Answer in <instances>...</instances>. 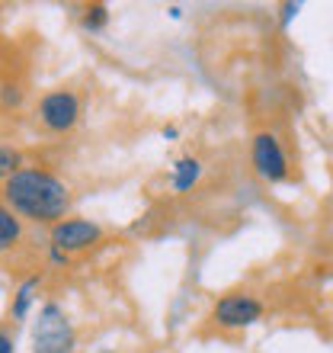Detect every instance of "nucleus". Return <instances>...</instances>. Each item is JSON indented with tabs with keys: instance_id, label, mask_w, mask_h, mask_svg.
<instances>
[{
	"instance_id": "obj_1",
	"label": "nucleus",
	"mask_w": 333,
	"mask_h": 353,
	"mask_svg": "<svg viewBox=\"0 0 333 353\" xmlns=\"http://www.w3.org/2000/svg\"><path fill=\"white\" fill-rule=\"evenodd\" d=\"M3 203L19 219L52 228L71 212V186L45 168H23L3 183Z\"/></svg>"
},
{
	"instance_id": "obj_17",
	"label": "nucleus",
	"mask_w": 333,
	"mask_h": 353,
	"mask_svg": "<svg viewBox=\"0 0 333 353\" xmlns=\"http://www.w3.org/2000/svg\"><path fill=\"white\" fill-rule=\"evenodd\" d=\"M166 13H170V19H180V17H183V10H180V7H170Z\"/></svg>"
},
{
	"instance_id": "obj_7",
	"label": "nucleus",
	"mask_w": 333,
	"mask_h": 353,
	"mask_svg": "<svg viewBox=\"0 0 333 353\" xmlns=\"http://www.w3.org/2000/svg\"><path fill=\"white\" fill-rule=\"evenodd\" d=\"M202 161L193 158V154H183V158L173 161V168H170V190L173 193H189L199 180H202Z\"/></svg>"
},
{
	"instance_id": "obj_13",
	"label": "nucleus",
	"mask_w": 333,
	"mask_h": 353,
	"mask_svg": "<svg viewBox=\"0 0 333 353\" xmlns=\"http://www.w3.org/2000/svg\"><path fill=\"white\" fill-rule=\"evenodd\" d=\"M48 263H52V267H67V263H71V254L58 251V248H52V244H48Z\"/></svg>"
},
{
	"instance_id": "obj_14",
	"label": "nucleus",
	"mask_w": 333,
	"mask_h": 353,
	"mask_svg": "<svg viewBox=\"0 0 333 353\" xmlns=\"http://www.w3.org/2000/svg\"><path fill=\"white\" fill-rule=\"evenodd\" d=\"M298 10H301V3H282V10H279V13H282V17H279V23H282V29H288V23L295 19V13H298Z\"/></svg>"
},
{
	"instance_id": "obj_5",
	"label": "nucleus",
	"mask_w": 333,
	"mask_h": 353,
	"mask_svg": "<svg viewBox=\"0 0 333 353\" xmlns=\"http://www.w3.org/2000/svg\"><path fill=\"white\" fill-rule=\"evenodd\" d=\"M263 315H266V305L250 292H228L212 308V321L224 331H241V327L257 325L263 321Z\"/></svg>"
},
{
	"instance_id": "obj_6",
	"label": "nucleus",
	"mask_w": 333,
	"mask_h": 353,
	"mask_svg": "<svg viewBox=\"0 0 333 353\" xmlns=\"http://www.w3.org/2000/svg\"><path fill=\"white\" fill-rule=\"evenodd\" d=\"M100 238H103L100 225L90 222V219H77V215H67V219H61L58 225L48 228V244L65 254L87 251L93 244H100Z\"/></svg>"
},
{
	"instance_id": "obj_16",
	"label": "nucleus",
	"mask_w": 333,
	"mask_h": 353,
	"mask_svg": "<svg viewBox=\"0 0 333 353\" xmlns=\"http://www.w3.org/2000/svg\"><path fill=\"white\" fill-rule=\"evenodd\" d=\"M160 135H164V139H176V135H180V129H176V125H164V129H160Z\"/></svg>"
},
{
	"instance_id": "obj_2",
	"label": "nucleus",
	"mask_w": 333,
	"mask_h": 353,
	"mask_svg": "<svg viewBox=\"0 0 333 353\" xmlns=\"http://www.w3.org/2000/svg\"><path fill=\"white\" fill-rule=\"evenodd\" d=\"M77 334L67 312L58 302H45L32 325V353H74Z\"/></svg>"
},
{
	"instance_id": "obj_15",
	"label": "nucleus",
	"mask_w": 333,
	"mask_h": 353,
	"mask_svg": "<svg viewBox=\"0 0 333 353\" xmlns=\"http://www.w3.org/2000/svg\"><path fill=\"white\" fill-rule=\"evenodd\" d=\"M0 353H17V341L7 327H0Z\"/></svg>"
},
{
	"instance_id": "obj_4",
	"label": "nucleus",
	"mask_w": 333,
	"mask_h": 353,
	"mask_svg": "<svg viewBox=\"0 0 333 353\" xmlns=\"http://www.w3.org/2000/svg\"><path fill=\"white\" fill-rule=\"evenodd\" d=\"M36 119L42 122L48 132L65 135V132H71L77 122H80V97H77L74 90H65V87L48 90L36 106Z\"/></svg>"
},
{
	"instance_id": "obj_9",
	"label": "nucleus",
	"mask_w": 333,
	"mask_h": 353,
	"mask_svg": "<svg viewBox=\"0 0 333 353\" xmlns=\"http://www.w3.org/2000/svg\"><path fill=\"white\" fill-rule=\"evenodd\" d=\"M39 286H42V276H39V273L19 283V289L13 292V302H10V318H13V321H23V318L29 315V308L36 302Z\"/></svg>"
},
{
	"instance_id": "obj_12",
	"label": "nucleus",
	"mask_w": 333,
	"mask_h": 353,
	"mask_svg": "<svg viewBox=\"0 0 333 353\" xmlns=\"http://www.w3.org/2000/svg\"><path fill=\"white\" fill-rule=\"evenodd\" d=\"M0 103H3L7 110H17L19 103H23V87L19 84H3L0 87Z\"/></svg>"
},
{
	"instance_id": "obj_8",
	"label": "nucleus",
	"mask_w": 333,
	"mask_h": 353,
	"mask_svg": "<svg viewBox=\"0 0 333 353\" xmlns=\"http://www.w3.org/2000/svg\"><path fill=\"white\" fill-rule=\"evenodd\" d=\"M23 241V219L7 203H0V254L13 251Z\"/></svg>"
},
{
	"instance_id": "obj_10",
	"label": "nucleus",
	"mask_w": 333,
	"mask_h": 353,
	"mask_svg": "<svg viewBox=\"0 0 333 353\" xmlns=\"http://www.w3.org/2000/svg\"><path fill=\"white\" fill-rule=\"evenodd\" d=\"M23 168H26V164H23V151L0 141V183H7L10 176L19 174Z\"/></svg>"
},
{
	"instance_id": "obj_3",
	"label": "nucleus",
	"mask_w": 333,
	"mask_h": 353,
	"mask_svg": "<svg viewBox=\"0 0 333 353\" xmlns=\"http://www.w3.org/2000/svg\"><path fill=\"white\" fill-rule=\"evenodd\" d=\"M250 164H253L259 180H266V183H286L288 174H292L282 141H279L276 132L269 129L257 132L253 141H250Z\"/></svg>"
},
{
	"instance_id": "obj_11",
	"label": "nucleus",
	"mask_w": 333,
	"mask_h": 353,
	"mask_svg": "<svg viewBox=\"0 0 333 353\" xmlns=\"http://www.w3.org/2000/svg\"><path fill=\"white\" fill-rule=\"evenodd\" d=\"M106 23H109V7H106V3H87V7H83L80 26L87 29V32H103Z\"/></svg>"
}]
</instances>
